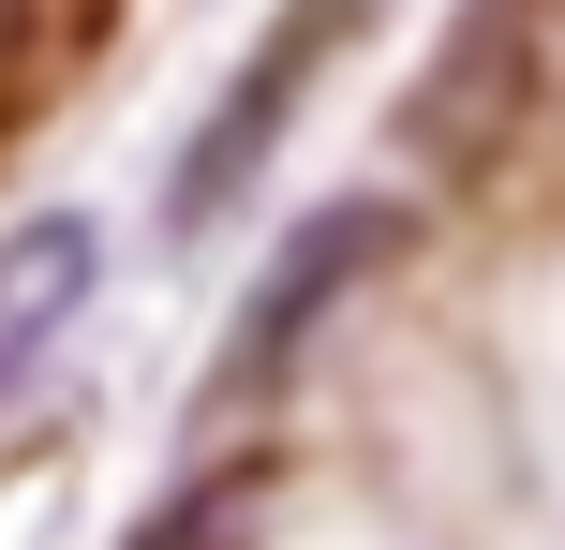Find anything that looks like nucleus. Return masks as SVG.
Here are the masks:
<instances>
[{
    "label": "nucleus",
    "instance_id": "1",
    "mask_svg": "<svg viewBox=\"0 0 565 550\" xmlns=\"http://www.w3.org/2000/svg\"><path fill=\"white\" fill-rule=\"evenodd\" d=\"M358 15H372V0H282V15L254 30V60H238V89L209 105V134L179 149V224H224V194H238V179H254L268 149H282V119H298L312 60H328V45H342Z\"/></svg>",
    "mask_w": 565,
    "mask_h": 550
},
{
    "label": "nucleus",
    "instance_id": "2",
    "mask_svg": "<svg viewBox=\"0 0 565 550\" xmlns=\"http://www.w3.org/2000/svg\"><path fill=\"white\" fill-rule=\"evenodd\" d=\"M536 45H551V0H461V30L431 45L402 134H417L431 164H491V149L536 119Z\"/></svg>",
    "mask_w": 565,
    "mask_h": 550
},
{
    "label": "nucleus",
    "instance_id": "3",
    "mask_svg": "<svg viewBox=\"0 0 565 550\" xmlns=\"http://www.w3.org/2000/svg\"><path fill=\"white\" fill-rule=\"evenodd\" d=\"M387 254H402V208H387V194H358V208H312V224L268 254L254 313H238V357H224V387H282V373H298V343H312V313H328V298H358Z\"/></svg>",
    "mask_w": 565,
    "mask_h": 550
},
{
    "label": "nucleus",
    "instance_id": "4",
    "mask_svg": "<svg viewBox=\"0 0 565 550\" xmlns=\"http://www.w3.org/2000/svg\"><path fill=\"white\" fill-rule=\"evenodd\" d=\"M105 283V238L75 224V208H45V224H15L0 238V387L30 373V357L60 343V327H75V298Z\"/></svg>",
    "mask_w": 565,
    "mask_h": 550
},
{
    "label": "nucleus",
    "instance_id": "5",
    "mask_svg": "<svg viewBox=\"0 0 565 550\" xmlns=\"http://www.w3.org/2000/svg\"><path fill=\"white\" fill-rule=\"evenodd\" d=\"M268 536V476L238 462V476H194V492H164L135 521V550H254Z\"/></svg>",
    "mask_w": 565,
    "mask_h": 550
}]
</instances>
